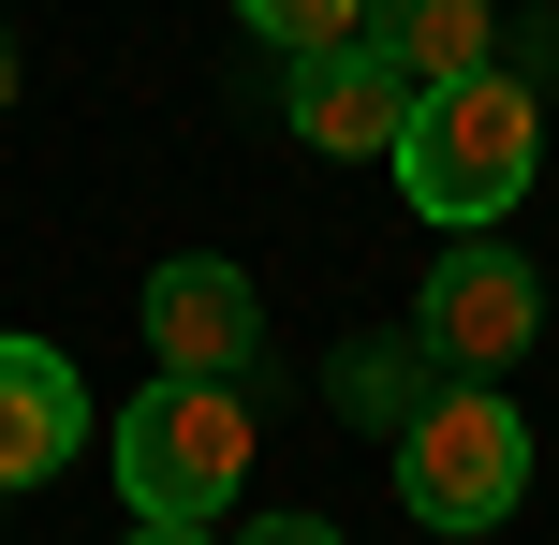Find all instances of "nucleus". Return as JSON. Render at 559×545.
Wrapping results in <instances>:
<instances>
[{"label":"nucleus","mask_w":559,"mask_h":545,"mask_svg":"<svg viewBox=\"0 0 559 545\" xmlns=\"http://www.w3.org/2000/svg\"><path fill=\"white\" fill-rule=\"evenodd\" d=\"M236 472H251V399H236V383H147V399L118 413V501H133V517L206 531L236 501Z\"/></svg>","instance_id":"obj_3"},{"label":"nucleus","mask_w":559,"mask_h":545,"mask_svg":"<svg viewBox=\"0 0 559 545\" xmlns=\"http://www.w3.org/2000/svg\"><path fill=\"white\" fill-rule=\"evenodd\" d=\"M147 354H163V383H236V399H251L265 295L236 281L222 251H163V265H147Z\"/></svg>","instance_id":"obj_5"},{"label":"nucleus","mask_w":559,"mask_h":545,"mask_svg":"<svg viewBox=\"0 0 559 545\" xmlns=\"http://www.w3.org/2000/svg\"><path fill=\"white\" fill-rule=\"evenodd\" d=\"M413 104L427 88L397 74V59H368V45H324V59L280 74V118H295V147H324V163H397Z\"/></svg>","instance_id":"obj_6"},{"label":"nucleus","mask_w":559,"mask_h":545,"mask_svg":"<svg viewBox=\"0 0 559 545\" xmlns=\"http://www.w3.org/2000/svg\"><path fill=\"white\" fill-rule=\"evenodd\" d=\"M280 59H324V45H368V0H236Z\"/></svg>","instance_id":"obj_10"},{"label":"nucleus","mask_w":559,"mask_h":545,"mask_svg":"<svg viewBox=\"0 0 559 545\" xmlns=\"http://www.w3.org/2000/svg\"><path fill=\"white\" fill-rule=\"evenodd\" d=\"M368 59H397L413 88L501 74V0H368Z\"/></svg>","instance_id":"obj_8"},{"label":"nucleus","mask_w":559,"mask_h":545,"mask_svg":"<svg viewBox=\"0 0 559 545\" xmlns=\"http://www.w3.org/2000/svg\"><path fill=\"white\" fill-rule=\"evenodd\" d=\"M236 545H338V531H324V517H251Z\"/></svg>","instance_id":"obj_12"},{"label":"nucleus","mask_w":559,"mask_h":545,"mask_svg":"<svg viewBox=\"0 0 559 545\" xmlns=\"http://www.w3.org/2000/svg\"><path fill=\"white\" fill-rule=\"evenodd\" d=\"M501 74L545 104V88H559V15H515V29H501Z\"/></svg>","instance_id":"obj_11"},{"label":"nucleus","mask_w":559,"mask_h":545,"mask_svg":"<svg viewBox=\"0 0 559 545\" xmlns=\"http://www.w3.org/2000/svg\"><path fill=\"white\" fill-rule=\"evenodd\" d=\"M397 501L427 531H501L531 501V413L501 383H442V399L397 428Z\"/></svg>","instance_id":"obj_2"},{"label":"nucleus","mask_w":559,"mask_h":545,"mask_svg":"<svg viewBox=\"0 0 559 545\" xmlns=\"http://www.w3.org/2000/svg\"><path fill=\"white\" fill-rule=\"evenodd\" d=\"M118 545H222V531H177V517H133V531H118Z\"/></svg>","instance_id":"obj_13"},{"label":"nucleus","mask_w":559,"mask_h":545,"mask_svg":"<svg viewBox=\"0 0 559 545\" xmlns=\"http://www.w3.org/2000/svg\"><path fill=\"white\" fill-rule=\"evenodd\" d=\"M74 442H88L74 354H59V340H0V487H45Z\"/></svg>","instance_id":"obj_7"},{"label":"nucleus","mask_w":559,"mask_h":545,"mask_svg":"<svg viewBox=\"0 0 559 545\" xmlns=\"http://www.w3.org/2000/svg\"><path fill=\"white\" fill-rule=\"evenodd\" d=\"M0 118H15V45H0Z\"/></svg>","instance_id":"obj_14"},{"label":"nucleus","mask_w":559,"mask_h":545,"mask_svg":"<svg viewBox=\"0 0 559 545\" xmlns=\"http://www.w3.org/2000/svg\"><path fill=\"white\" fill-rule=\"evenodd\" d=\"M531 163H545V104H531L515 74L427 88V104H413V133H397V192H413L442 236H486L515 192H531Z\"/></svg>","instance_id":"obj_1"},{"label":"nucleus","mask_w":559,"mask_h":545,"mask_svg":"<svg viewBox=\"0 0 559 545\" xmlns=\"http://www.w3.org/2000/svg\"><path fill=\"white\" fill-rule=\"evenodd\" d=\"M413 340H427L442 383H501L515 354L545 340V281L501 251V236H456V251L427 265V295H413Z\"/></svg>","instance_id":"obj_4"},{"label":"nucleus","mask_w":559,"mask_h":545,"mask_svg":"<svg viewBox=\"0 0 559 545\" xmlns=\"http://www.w3.org/2000/svg\"><path fill=\"white\" fill-rule=\"evenodd\" d=\"M427 399H442V369H427L413 324H368V340H338V354H324V413H338V428H383V442H397Z\"/></svg>","instance_id":"obj_9"}]
</instances>
